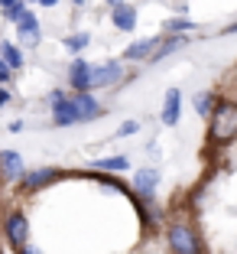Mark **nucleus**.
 I'll list each match as a JSON object with an SVG mask.
<instances>
[{"mask_svg":"<svg viewBox=\"0 0 237 254\" xmlns=\"http://www.w3.org/2000/svg\"><path fill=\"white\" fill-rule=\"evenodd\" d=\"M23 10H26V7H23V0H10L7 7H3V16L16 23V20H20V16H23Z\"/></svg>","mask_w":237,"mask_h":254,"instance_id":"nucleus-14","label":"nucleus"},{"mask_svg":"<svg viewBox=\"0 0 237 254\" xmlns=\"http://www.w3.org/2000/svg\"><path fill=\"white\" fill-rule=\"evenodd\" d=\"M179 111H182V95H179L176 88L166 91V101H163V121L166 124H179Z\"/></svg>","mask_w":237,"mask_h":254,"instance_id":"nucleus-10","label":"nucleus"},{"mask_svg":"<svg viewBox=\"0 0 237 254\" xmlns=\"http://www.w3.org/2000/svg\"><path fill=\"white\" fill-rule=\"evenodd\" d=\"M39 3H43V7H55V3H59V0H39Z\"/></svg>","mask_w":237,"mask_h":254,"instance_id":"nucleus-19","label":"nucleus"},{"mask_svg":"<svg viewBox=\"0 0 237 254\" xmlns=\"http://www.w3.org/2000/svg\"><path fill=\"white\" fill-rule=\"evenodd\" d=\"M0 56L7 59L10 68H20V65H23V56H20V49H16L13 43H3V46H0Z\"/></svg>","mask_w":237,"mask_h":254,"instance_id":"nucleus-12","label":"nucleus"},{"mask_svg":"<svg viewBox=\"0 0 237 254\" xmlns=\"http://www.w3.org/2000/svg\"><path fill=\"white\" fill-rule=\"evenodd\" d=\"M111 20H114V26L117 30H134L137 26V10L130 7V3H114V13H111Z\"/></svg>","mask_w":237,"mask_h":254,"instance_id":"nucleus-8","label":"nucleus"},{"mask_svg":"<svg viewBox=\"0 0 237 254\" xmlns=\"http://www.w3.org/2000/svg\"><path fill=\"white\" fill-rule=\"evenodd\" d=\"M52 118H55V124H59V127L78 124V114H75L72 98H65L62 91H52Z\"/></svg>","mask_w":237,"mask_h":254,"instance_id":"nucleus-2","label":"nucleus"},{"mask_svg":"<svg viewBox=\"0 0 237 254\" xmlns=\"http://www.w3.org/2000/svg\"><path fill=\"white\" fill-rule=\"evenodd\" d=\"M16 36H20L23 46H39V39H43L39 23H36V16H33L30 10H23V16L16 20Z\"/></svg>","mask_w":237,"mask_h":254,"instance_id":"nucleus-5","label":"nucleus"},{"mask_svg":"<svg viewBox=\"0 0 237 254\" xmlns=\"http://www.w3.org/2000/svg\"><path fill=\"white\" fill-rule=\"evenodd\" d=\"M198 108V170L156 209L163 254H237V59L215 75Z\"/></svg>","mask_w":237,"mask_h":254,"instance_id":"nucleus-1","label":"nucleus"},{"mask_svg":"<svg viewBox=\"0 0 237 254\" xmlns=\"http://www.w3.org/2000/svg\"><path fill=\"white\" fill-rule=\"evenodd\" d=\"M120 62H104V65H91V91L95 88H107L120 78Z\"/></svg>","mask_w":237,"mask_h":254,"instance_id":"nucleus-4","label":"nucleus"},{"mask_svg":"<svg viewBox=\"0 0 237 254\" xmlns=\"http://www.w3.org/2000/svg\"><path fill=\"white\" fill-rule=\"evenodd\" d=\"M0 170H3L7 180H20L23 176V157L13 153V150H3V153H0Z\"/></svg>","mask_w":237,"mask_h":254,"instance_id":"nucleus-9","label":"nucleus"},{"mask_svg":"<svg viewBox=\"0 0 237 254\" xmlns=\"http://www.w3.org/2000/svg\"><path fill=\"white\" fill-rule=\"evenodd\" d=\"M72 105H75V114H78V124H82V121L101 118V105H97L88 91H78V95H72Z\"/></svg>","mask_w":237,"mask_h":254,"instance_id":"nucleus-6","label":"nucleus"},{"mask_svg":"<svg viewBox=\"0 0 237 254\" xmlns=\"http://www.w3.org/2000/svg\"><path fill=\"white\" fill-rule=\"evenodd\" d=\"M107 3H111V7H114V3H124V0H107Z\"/></svg>","mask_w":237,"mask_h":254,"instance_id":"nucleus-20","label":"nucleus"},{"mask_svg":"<svg viewBox=\"0 0 237 254\" xmlns=\"http://www.w3.org/2000/svg\"><path fill=\"white\" fill-rule=\"evenodd\" d=\"M75 3H85V0H75Z\"/></svg>","mask_w":237,"mask_h":254,"instance_id":"nucleus-22","label":"nucleus"},{"mask_svg":"<svg viewBox=\"0 0 237 254\" xmlns=\"http://www.w3.org/2000/svg\"><path fill=\"white\" fill-rule=\"evenodd\" d=\"M7 101H10V91H7V88H0V105H7Z\"/></svg>","mask_w":237,"mask_h":254,"instance_id":"nucleus-18","label":"nucleus"},{"mask_svg":"<svg viewBox=\"0 0 237 254\" xmlns=\"http://www.w3.org/2000/svg\"><path fill=\"white\" fill-rule=\"evenodd\" d=\"M7 238H10V245H13L16 251L30 241V218L23 215V212H13V215L7 218Z\"/></svg>","mask_w":237,"mask_h":254,"instance_id":"nucleus-3","label":"nucleus"},{"mask_svg":"<svg viewBox=\"0 0 237 254\" xmlns=\"http://www.w3.org/2000/svg\"><path fill=\"white\" fill-rule=\"evenodd\" d=\"M68 82H72L75 91H91V65L82 59H75L72 68H68Z\"/></svg>","mask_w":237,"mask_h":254,"instance_id":"nucleus-7","label":"nucleus"},{"mask_svg":"<svg viewBox=\"0 0 237 254\" xmlns=\"http://www.w3.org/2000/svg\"><path fill=\"white\" fill-rule=\"evenodd\" d=\"M7 3H10V0H0V7H7Z\"/></svg>","mask_w":237,"mask_h":254,"instance_id":"nucleus-21","label":"nucleus"},{"mask_svg":"<svg viewBox=\"0 0 237 254\" xmlns=\"http://www.w3.org/2000/svg\"><path fill=\"white\" fill-rule=\"evenodd\" d=\"M10 72H13V68L7 65V59H3V56H0V82H7V78H10Z\"/></svg>","mask_w":237,"mask_h":254,"instance_id":"nucleus-16","label":"nucleus"},{"mask_svg":"<svg viewBox=\"0 0 237 254\" xmlns=\"http://www.w3.org/2000/svg\"><path fill=\"white\" fill-rule=\"evenodd\" d=\"M153 46H156V39H143V43H137V46H130V49H127L124 59H143V56L153 53Z\"/></svg>","mask_w":237,"mask_h":254,"instance_id":"nucleus-11","label":"nucleus"},{"mask_svg":"<svg viewBox=\"0 0 237 254\" xmlns=\"http://www.w3.org/2000/svg\"><path fill=\"white\" fill-rule=\"evenodd\" d=\"M137 127H140V124H137V121H130V124H124V127H120V134H134Z\"/></svg>","mask_w":237,"mask_h":254,"instance_id":"nucleus-17","label":"nucleus"},{"mask_svg":"<svg viewBox=\"0 0 237 254\" xmlns=\"http://www.w3.org/2000/svg\"><path fill=\"white\" fill-rule=\"evenodd\" d=\"M65 46L72 49V53L85 49V46H88V33H75V36H68V39H65Z\"/></svg>","mask_w":237,"mask_h":254,"instance_id":"nucleus-15","label":"nucleus"},{"mask_svg":"<svg viewBox=\"0 0 237 254\" xmlns=\"http://www.w3.org/2000/svg\"><path fill=\"white\" fill-rule=\"evenodd\" d=\"M95 170H127V157H111V160H97Z\"/></svg>","mask_w":237,"mask_h":254,"instance_id":"nucleus-13","label":"nucleus"}]
</instances>
